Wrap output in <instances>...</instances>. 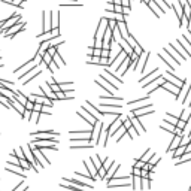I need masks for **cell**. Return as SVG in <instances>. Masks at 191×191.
Wrapping results in <instances>:
<instances>
[{
	"instance_id": "cell-1",
	"label": "cell",
	"mask_w": 191,
	"mask_h": 191,
	"mask_svg": "<svg viewBox=\"0 0 191 191\" xmlns=\"http://www.w3.org/2000/svg\"><path fill=\"white\" fill-rule=\"evenodd\" d=\"M25 30V22H22L21 20L17 22V24H14L12 27H9L8 30H5L3 33H5V36L6 37H14V36H17L18 33H21V31H24Z\"/></svg>"
},
{
	"instance_id": "cell-2",
	"label": "cell",
	"mask_w": 191,
	"mask_h": 191,
	"mask_svg": "<svg viewBox=\"0 0 191 191\" xmlns=\"http://www.w3.org/2000/svg\"><path fill=\"white\" fill-rule=\"evenodd\" d=\"M164 52H166L170 58H173L176 64H181V61L184 60V57H182L179 52H178V51H176L172 45H169V48H164Z\"/></svg>"
},
{
	"instance_id": "cell-3",
	"label": "cell",
	"mask_w": 191,
	"mask_h": 191,
	"mask_svg": "<svg viewBox=\"0 0 191 191\" xmlns=\"http://www.w3.org/2000/svg\"><path fill=\"white\" fill-rule=\"evenodd\" d=\"M161 88H164L166 91L172 93V94L176 97L178 94H179V91H181V88H182V87H178V85H175L173 82H170V81H167V79H164V82H163Z\"/></svg>"
},
{
	"instance_id": "cell-4",
	"label": "cell",
	"mask_w": 191,
	"mask_h": 191,
	"mask_svg": "<svg viewBox=\"0 0 191 191\" xmlns=\"http://www.w3.org/2000/svg\"><path fill=\"white\" fill-rule=\"evenodd\" d=\"M130 122H132V125L136 129V132H137L139 134L145 133V127L141 124V120H139V117H136V115H133V113H132V117H130Z\"/></svg>"
},
{
	"instance_id": "cell-5",
	"label": "cell",
	"mask_w": 191,
	"mask_h": 191,
	"mask_svg": "<svg viewBox=\"0 0 191 191\" xmlns=\"http://www.w3.org/2000/svg\"><path fill=\"white\" fill-rule=\"evenodd\" d=\"M163 76H164V79H170V82H173V84H175V85H178V87H182V85L187 82L185 79H179V78H176V76H175L170 70H169V72H166V75H163Z\"/></svg>"
},
{
	"instance_id": "cell-6",
	"label": "cell",
	"mask_w": 191,
	"mask_h": 191,
	"mask_svg": "<svg viewBox=\"0 0 191 191\" xmlns=\"http://www.w3.org/2000/svg\"><path fill=\"white\" fill-rule=\"evenodd\" d=\"M170 45H172V46H173V48H175V49H176L178 52H179L184 58H190V57H191V54L187 51V48H184V45H182L179 41H176V43H175V45H173V43H170Z\"/></svg>"
},
{
	"instance_id": "cell-7",
	"label": "cell",
	"mask_w": 191,
	"mask_h": 191,
	"mask_svg": "<svg viewBox=\"0 0 191 191\" xmlns=\"http://www.w3.org/2000/svg\"><path fill=\"white\" fill-rule=\"evenodd\" d=\"M63 181L64 182H70L73 185H78L81 188H87V190H93V185L91 184H85V182H79L78 179H69V178H63Z\"/></svg>"
},
{
	"instance_id": "cell-8",
	"label": "cell",
	"mask_w": 191,
	"mask_h": 191,
	"mask_svg": "<svg viewBox=\"0 0 191 191\" xmlns=\"http://www.w3.org/2000/svg\"><path fill=\"white\" fill-rule=\"evenodd\" d=\"M181 139H182V136H178V134H173V141L170 142V145H169V148H167V151L170 152V151H175L178 146L181 145Z\"/></svg>"
},
{
	"instance_id": "cell-9",
	"label": "cell",
	"mask_w": 191,
	"mask_h": 191,
	"mask_svg": "<svg viewBox=\"0 0 191 191\" xmlns=\"http://www.w3.org/2000/svg\"><path fill=\"white\" fill-rule=\"evenodd\" d=\"M146 5H148V8H149L152 12H154V15H155L157 18H160V17H161V14H163V12H161V9H160V8H158V6H157L154 2H152V0H149V2H148Z\"/></svg>"
},
{
	"instance_id": "cell-10",
	"label": "cell",
	"mask_w": 191,
	"mask_h": 191,
	"mask_svg": "<svg viewBox=\"0 0 191 191\" xmlns=\"http://www.w3.org/2000/svg\"><path fill=\"white\" fill-rule=\"evenodd\" d=\"M152 2H154L160 9H161V12H163V14H164V12H166L167 9H170L172 8V5H169L167 2H166V0H152Z\"/></svg>"
},
{
	"instance_id": "cell-11",
	"label": "cell",
	"mask_w": 191,
	"mask_h": 191,
	"mask_svg": "<svg viewBox=\"0 0 191 191\" xmlns=\"http://www.w3.org/2000/svg\"><path fill=\"white\" fill-rule=\"evenodd\" d=\"M60 187L64 188V190H69V191H84V188H81V187H78V185H73V184H70V182H63Z\"/></svg>"
},
{
	"instance_id": "cell-12",
	"label": "cell",
	"mask_w": 191,
	"mask_h": 191,
	"mask_svg": "<svg viewBox=\"0 0 191 191\" xmlns=\"http://www.w3.org/2000/svg\"><path fill=\"white\" fill-rule=\"evenodd\" d=\"M37 134H48V136H60V132H54V130H41V132H31V137L37 136Z\"/></svg>"
},
{
	"instance_id": "cell-13",
	"label": "cell",
	"mask_w": 191,
	"mask_h": 191,
	"mask_svg": "<svg viewBox=\"0 0 191 191\" xmlns=\"http://www.w3.org/2000/svg\"><path fill=\"white\" fill-rule=\"evenodd\" d=\"M182 15L187 17V18L191 17V5H190L188 0H185V3H182Z\"/></svg>"
},
{
	"instance_id": "cell-14",
	"label": "cell",
	"mask_w": 191,
	"mask_h": 191,
	"mask_svg": "<svg viewBox=\"0 0 191 191\" xmlns=\"http://www.w3.org/2000/svg\"><path fill=\"white\" fill-rule=\"evenodd\" d=\"M51 25H52V29H58V27H60V15H58V12H52Z\"/></svg>"
},
{
	"instance_id": "cell-15",
	"label": "cell",
	"mask_w": 191,
	"mask_h": 191,
	"mask_svg": "<svg viewBox=\"0 0 191 191\" xmlns=\"http://www.w3.org/2000/svg\"><path fill=\"white\" fill-rule=\"evenodd\" d=\"M37 37H39V41H41V42H42V41H52V39H55L51 30H49V31H45V33H41Z\"/></svg>"
},
{
	"instance_id": "cell-16",
	"label": "cell",
	"mask_w": 191,
	"mask_h": 191,
	"mask_svg": "<svg viewBox=\"0 0 191 191\" xmlns=\"http://www.w3.org/2000/svg\"><path fill=\"white\" fill-rule=\"evenodd\" d=\"M52 61H54L55 64H57V67H60V66H64V64H66V61L63 60V57L60 55V52H55V54L52 55Z\"/></svg>"
},
{
	"instance_id": "cell-17",
	"label": "cell",
	"mask_w": 191,
	"mask_h": 191,
	"mask_svg": "<svg viewBox=\"0 0 191 191\" xmlns=\"http://www.w3.org/2000/svg\"><path fill=\"white\" fill-rule=\"evenodd\" d=\"M42 61L46 64V67H49V64L52 63V55H51V54L48 52V51H45V52L42 54Z\"/></svg>"
},
{
	"instance_id": "cell-18",
	"label": "cell",
	"mask_w": 191,
	"mask_h": 191,
	"mask_svg": "<svg viewBox=\"0 0 191 191\" xmlns=\"http://www.w3.org/2000/svg\"><path fill=\"white\" fill-rule=\"evenodd\" d=\"M81 6L79 2H76V0H60V6Z\"/></svg>"
},
{
	"instance_id": "cell-19",
	"label": "cell",
	"mask_w": 191,
	"mask_h": 191,
	"mask_svg": "<svg viewBox=\"0 0 191 191\" xmlns=\"http://www.w3.org/2000/svg\"><path fill=\"white\" fill-rule=\"evenodd\" d=\"M15 100H18L21 105H24V106H25V103H27V100H29V99L25 97V96H22V94H21V91H15Z\"/></svg>"
},
{
	"instance_id": "cell-20",
	"label": "cell",
	"mask_w": 191,
	"mask_h": 191,
	"mask_svg": "<svg viewBox=\"0 0 191 191\" xmlns=\"http://www.w3.org/2000/svg\"><path fill=\"white\" fill-rule=\"evenodd\" d=\"M179 42H181L184 46H187V51H188V52L191 54V42L187 39V36H185V34H182V37L179 39Z\"/></svg>"
},
{
	"instance_id": "cell-21",
	"label": "cell",
	"mask_w": 191,
	"mask_h": 191,
	"mask_svg": "<svg viewBox=\"0 0 191 191\" xmlns=\"http://www.w3.org/2000/svg\"><path fill=\"white\" fill-rule=\"evenodd\" d=\"M152 155H154L152 149H146V151H145V154H143L141 158H139V160H142L143 163H146V161H149V160H151V157H152Z\"/></svg>"
},
{
	"instance_id": "cell-22",
	"label": "cell",
	"mask_w": 191,
	"mask_h": 191,
	"mask_svg": "<svg viewBox=\"0 0 191 191\" xmlns=\"http://www.w3.org/2000/svg\"><path fill=\"white\" fill-rule=\"evenodd\" d=\"M100 58L101 57H99V55H91V57H88L87 63H88V64H97V66H100Z\"/></svg>"
},
{
	"instance_id": "cell-23",
	"label": "cell",
	"mask_w": 191,
	"mask_h": 191,
	"mask_svg": "<svg viewBox=\"0 0 191 191\" xmlns=\"http://www.w3.org/2000/svg\"><path fill=\"white\" fill-rule=\"evenodd\" d=\"M101 100H109V101H121L122 97L121 96H100Z\"/></svg>"
},
{
	"instance_id": "cell-24",
	"label": "cell",
	"mask_w": 191,
	"mask_h": 191,
	"mask_svg": "<svg viewBox=\"0 0 191 191\" xmlns=\"http://www.w3.org/2000/svg\"><path fill=\"white\" fill-rule=\"evenodd\" d=\"M164 121H167V122H170V124L176 125V124H178V121H179V118L175 117V115H172V113H166V120H164Z\"/></svg>"
},
{
	"instance_id": "cell-25",
	"label": "cell",
	"mask_w": 191,
	"mask_h": 191,
	"mask_svg": "<svg viewBox=\"0 0 191 191\" xmlns=\"http://www.w3.org/2000/svg\"><path fill=\"white\" fill-rule=\"evenodd\" d=\"M148 99H149V96L146 94V96H143V97H141V99H136V100L130 101V103H129V106H136V105H141L142 101H145V100H148Z\"/></svg>"
},
{
	"instance_id": "cell-26",
	"label": "cell",
	"mask_w": 191,
	"mask_h": 191,
	"mask_svg": "<svg viewBox=\"0 0 191 191\" xmlns=\"http://www.w3.org/2000/svg\"><path fill=\"white\" fill-rule=\"evenodd\" d=\"M94 143L93 142H82L81 145H73L72 149H79V148H93Z\"/></svg>"
},
{
	"instance_id": "cell-27",
	"label": "cell",
	"mask_w": 191,
	"mask_h": 191,
	"mask_svg": "<svg viewBox=\"0 0 191 191\" xmlns=\"http://www.w3.org/2000/svg\"><path fill=\"white\" fill-rule=\"evenodd\" d=\"M3 2L12 6H17V8H22V0H3Z\"/></svg>"
},
{
	"instance_id": "cell-28",
	"label": "cell",
	"mask_w": 191,
	"mask_h": 191,
	"mask_svg": "<svg viewBox=\"0 0 191 191\" xmlns=\"http://www.w3.org/2000/svg\"><path fill=\"white\" fill-rule=\"evenodd\" d=\"M188 161H191V152H185V154L182 155V160H181L179 163H176V164L179 166V164H185V163H188Z\"/></svg>"
},
{
	"instance_id": "cell-29",
	"label": "cell",
	"mask_w": 191,
	"mask_h": 191,
	"mask_svg": "<svg viewBox=\"0 0 191 191\" xmlns=\"http://www.w3.org/2000/svg\"><path fill=\"white\" fill-rule=\"evenodd\" d=\"M158 57H160V58H161V60H163L164 63H166V64H167V66H169V69H170V70H173V69H175V66H173V63H172V61H170L169 58H166V57H164L163 54H158Z\"/></svg>"
},
{
	"instance_id": "cell-30",
	"label": "cell",
	"mask_w": 191,
	"mask_h": 191,
	"mask_svg": "<svg viewBox=\"0 0 191 191\" xmlns=\"http://www.w3.org/2000/svg\"><path fill=\"white\" fill-rule=\"evenodd\" d=\"M106 20H108V25H109V29H111V30H113V29L117 27L118 21H117L115 18H113V17H112V18H106Z\"/></svg>"
},
{
	"instance_id": "cell-31",
	"label": "cell",
	"mask_w": 191,
	"mask_h": 191,
	"mask_svg": "<svg viewBox=\"0 0 191 191\" xmlns=\"http://www.w3.org/2000/svg\"><path fill=\"white\" fill-rule=\"evenodd\" d=\"M100 79H101V81H105V82H108V84H109V85H111V87L113 88V90H118V85H115V84H113V82H112L111 79H108L105 75H100Z\"/></svg>"
},
{
	"instance_id": "cell-32",
	"label": "cell",
	"mask_w": 191,
	"mask_h": 191,
	"mask_svg": "<svg viewBox=\"0 0 191 191\" xmlns=\"http://www.w3.org/2000/svg\"><path fill=\"white\" fill-rule=\"evenodd\" d=\"M39 117H41V112H36V111H31V115H30V120L33 122H39Z\"/></svg>"
},
{
	"instance_id": "cell-33",
	"label": "cell",
	"mask_w": 191,
	"mask_h": 191,
	"mask_svg": "<svg viewBox=\"0 0 191 191\" xmlns=\"http://www.w3.org/2000/svg\"><path fill=\"white\" fill-rule=\"evenodd\" d=\"M127 134H129V136H130V137L133 139V137H136V136H137L139 133L136 132V129H134V127H133V125H130V127H129V129H127Z\"/></svg>"
},
{
	"instance_id": "cell-34",
	"label": "cell",
	"mask_w": 191,
	"mask_h": 191,
	"mask_svg": "<svg viewBox=\"0 0 191 191\" xmlns=\"http://www.w3.org/2000/svg\"><path fill=\"white\" fill-rule=\"evenodd\" d=\"M55 96H57V99H58V100H67V99H69V97L66 96V93L63 91V90H58V91L55 93Z\"/></svg>"
},
{
	"instance_id": "cell-35",
	"label": "cell",
	"mask_w": 191,
	"mask_h": 191,
	"mask_svg": "<svg viewBox=\"0 0 191 191\" xmlns=\"http://www.w3.org/2000/svg\"><path fill=\"white\" fill-rule=\"evenodd\" d=\"M112 164H113V161H111V160H108V158H106V160H105V163H101V167H103V169L108 172V170L111 169Z\"/></svg>"
},
{
	"instance_id": "cell-36",
	"label": "cell",
	"mask_w": 191,
	"mask_h": 191,
	"mask_svg": "<svg viewBox=\"0 0 191 191\" xmlns=\"http://www.w3.org/2000/svg\"><path fill=\"white\" fill-rule=\"evenodd\" d=\"M133 52H134V54H137V55H141V54L143 52V49H142V46L139 45V43H136V45L133 46Z\"/></svg>"
},
{
	"instance_id": "cell-37",
	"label": "cell",
	"mask_w": 191,
	"mask_h": 191,
	"mask_svg": "<svg viewBox=\"0 0 191 191\" xmlns=\"http://www.w3.org/2000/svg\"><path fill=\"white\" fill-rule=\"evenodd\" d=\"M158 161H160V155H157V154H154V155L151 157V160H149V163H151V164H154V166H155Z\"/></svg>"
},
{
	"instance_id": "cell-38",
	"label": "cell",
	"mask_w": 191,
	"mask_h": 191,
	"mask_svg": "<svg viewBox=\"0 0 191 191\" xmlns=\"http://www.w3.org/2000/svg\"><path fill=\"white\" fill-rule=\"evenodd\" d=\"M113 12L115 14H122V5H115L113 6Z\"/></svg>"
},
{
	"instance_id": "cell-39",
	"label": "cell",
	"mask_w": 191,
	"mask_h": 191,
	"mask_svg": "<svg viewBox=\"0 0 191 191\" xmlns=\"http://www.w3.org/2000/svg\"><path fill=\"white\" fill-rule=\"evenodd\" d=\"M42 108H43L42 103H34V105H33V111H36V112H41Z\"/></svg>"
},
{
	"instance_id": "cell-40",
	"label": "cell",
	"mask_w": 191,
	"mask_h": 191,
	"mask_svg": "<svg viewBox=\"0 0 191 191\" xmlns=\"http://www.w3.org/2000/svg\"><path fill=\"white\" fill-rule=\"evenodd\" d=\"M185 105H188V106H191V90H190V93H188V96L185 97V101H184V106Z\"/></svg>"
},
{
	"instance_id": "cell-41",
	"label": "cell",
	"mask_w": 191,
	"mask_h": 191,
	"mask_svg": "<svg viewBox=\"0 0 191 191\" xmlns=\"http://www.w3.org/2000/svg\"><path fill=\"white\" fill-rule=\"evenodd\" d=\"M33 105H34L33 101L27 100V103H25V106H24V108H25V111H33Z\"/></svg>"
},
{
	"instance_id": "cell-42",
	"label": "cell",
	"mask_w": 191,
	"mask_h": 191,
	"mask_svg": "<svg viewBox=\"0 0 191 191\" xmlns=\"http://www.w3.org/2000/svg\"><path fill=\"white\" fill-rule=\"evenodd\" d=\"M176 127H179V129L185 130V127H187V122H185V121H182V120H179V121H178V124H176Z\"/></svg>"
},
{
	"instance_id": "cell-43",
	"label": "cell",
	"mask_w": 191,
	"mask_h": 191,
	"mask_svg": "<svg viewBox=\"0 0 191 191\" xmlns=\"http://www.w3.org/2000/svg\"><path fill=\"white\" fill-rule=\"evenodd\" d=\"M143 164H145V163H143L142 160H136V163H134V166H133V167H137V169H142V167H143Z\"/></svg>"
},
{
	"instance_id": "cell-44",
	"label": "cell",
	"mask_w": 191,
	"mask_h": 191,
	"mask_svg": "<svg viewBox=\"0 0 191 191\" xmlns=\"http://www.w3.org/2000/svg\"><path fill=\"white\" fill-rule=\"evenodd\" d=\"M129 14H130V6H122V15L127 17Z\"/></svg>"
},
{
	"instance_id": "cell-45",
	"label": "cell",
	"mask_w": 191,
	"mask_h": 191,
	"mask_svg": "<svg viewBox=\"0 0 191 191\" xmlns=\"http://www.w3.org/2000/svg\"><path fill=\"white\" fill-rule=\"evenodd\" d=\"M132 175H133V176H141V169L133 167V169H132Z\"/></svg>"
},
{
	"instance_id": "cell-46",
	"label": "cell",
	"mask_w": 191,
	"mask_h": 191,
	"mask_svg": "<svg viewBox=\"0 0 191 191\" xmlns=\"http://www.w3.org/2000/svg\"><path fill=\"white\" fill-rule=\"evenodd\" d=\"M113 6H115V5H113L112 2H109V3L106 5V10H108V12H113Z\"/></svg>"
},
{
	"instance_id": "cell-47",
	"label": "cell",
	"mask_w": 191,
	"mask_h": 191,
	"mask_svg": "<svg viewBox=\"0 0 191 191\" xmlns=\"http://www.w3.org/2000/svg\"><path fill=\"white\" fill-rule=\"evenodd\" d=\"M185 36H187V39L191 42V30H190V29H187V33H185Z\"/></svg>"
},
{
	"instance_id": "cell-48",
	"label": "cell",
	"mask_w": 191,
	"mask_h": 191,
	"mask_svg": "<svg viewBox=\"0 0 191 191\" xmlns=\"http://www.w3.org/2000/svg\"><path fill=\"white\" fill-rule=\"evenodd\" d=\"M27 99H29L30 101H33V103H34V101H36V94H30Z\"/></svg>"
},
{
	"instance_id": "cell-49",
	"label": "cell",
	"mask_w": 191,
	"mask_h": 191,
	"mask_svg": "<svg viewBox=\"0 0 191 191\" xmlns=\"http://www.w3.org/2000/svg\"><path fill=\"white\" fill-rule=\"evenodd\" d=\"M121 5L122 6H130V0H121Z\"/></svg>"
},
{
	"instance_id": "cell-50",
	"label": "cell",
	"mask_w": 191,
	"mask_h": 191,
	"mask_svg": "<svg viewBox=\"0 0 191 191\" xmlns=\"http://www.w3.org/2000/svg\"><path fill=\"white\" fill-rule=\"evenodd\" d=\"M22 185H24V182H20V184H18V185H17V187H15L14 190H12V191H20V188H21Z\"/></svg>"
},
{
	"instance_id": "cell-51",
	"label": "cell",
	"mask_w": 191,
	"mask_h": 191,
	"mask_svg": "<svg viewBox=\"0 0 191 191\" xmlns=\"http://www.w3.org/2000/svg\"><path fill=\"white\" fill-rule=\"evenodd\" d=\"M187 29H190V30H191V17L188 18V25H187Z\"/></svg>"
}]
</instances>
